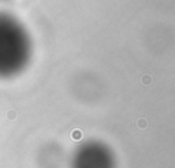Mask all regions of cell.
Masks as SVG:
<instances>
[{"instance_id": "cell-1", "label": "cell", "mask_w": 175, "mask_h": 168, "mask_svg": "<svg viewBox=\"0 0 175 168\" xmlns=\"http://www.w3.org/2000/svg\"><path fill=\"white\" fill-rule=\"evenodd\" d=\"M28 53V38L19 22L0 14V75H8L23 64Z\"/></svg>"}, {"instance_id": "cell-2", "label": "cell", "mask_w": 175, "mask_h": 168, "mask_svg": "<svg viewBox=\"0 0 175 168\" xmlns=\"http://www.w3.org/2000/svg\"><path fill=\"white\" fill-rule=\"evenodd\" d=\"M71 137H73V140H74V141H78V140L82 138V133H81L80 130H74L73 134H71Z\"/></svg>"}, {"instance_id": "cell-3", "label": "cell", "mask_w": 175, "mask_h": 168, "mask_svg": "<svg viewBox=\"0 0 175 168\" xmlns=\"http://www.w3.org/2000/svg\"><path fill=\"white\" fill-rule=\"evenodd\" d=\"M147 126H148V123H147V120L145 119L138 120V127L139 128H147Z\"/></svg>"}]
</instances>
